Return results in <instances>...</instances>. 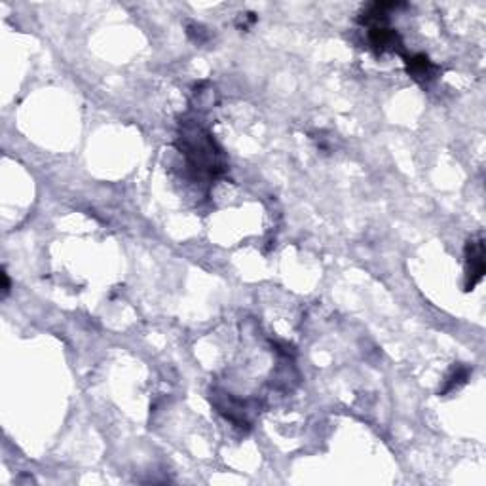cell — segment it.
Masks as SVG:
<instances>
[{
  "label": "cell",
  "instance_id": "obj_2",
  "mask_svg": "<svg viewBox=\"0 0 486 486\" xmlns=\"http://www.w3.org/2000/svg\"><path fill=\"white\" fill-rule=\"evenodd\" d=\"M369 38H371L372 48L376 52H388V50H395L397 46H401L399 42V36H397L395 30L388 29L382 23L372 25L371 30H369Z\"/></svg>",
  "mask_w": 486,
  "mask_h": 486
},
{
  "label": "cell",
  "instance_id": "obj_4",
  "mask_svg": "<svg viewBox=\"0 0 486 486\" xmlns=\"http://www.w3.org/2000/svg\"><path fill=\"white\" fill-rule=\"evenodd\" d=\"M465 378H468V369H463V366H458L456 371L452 372V376L449 380H446V386L443 388V393H446V391H454L460 384H463L465 382Z\"/></svg>",
  "mask_w": 486,
  "mask_h": 486
},
{
  "label": "cell",
  "instance_id": "obj_3",
  "mask_svg": "<svg viewBox=\"0 0 486 486\" xmlns=\"http://www.w3.org/2000/svg\"><path fill=\"white\" fill-rule=\"evenodd\" d=\"M407 71L418 82H427L433 79V74L437 71V66L427 59L426 55H412L407 59Z\"/></svg>",
  "mask_w": 486,
  "mask_h": 486
},
{
  "label": "cell",
  "instance_id": "obj_1",
  "mask_svg": "<svg viewBox=\"0 0 486 486\" xmlns=\"http://www.w3.org/2000/svg\"><path fill=\"white\" fill-rule=\"evenodd\" d=\"M465 276H468V283H465L468 289H473L485 276V243H482V238L469 241Z\"/></svg>",
  "mask_w": 486,
  "mask_h": 486
}]
</instances>
